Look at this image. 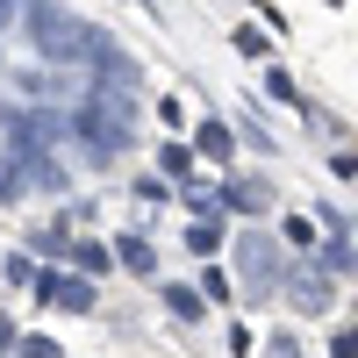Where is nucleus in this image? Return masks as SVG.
Here are the masks:
<instances>
[{"mask_svg": "<svg viewBox=\"0 0 358 358\" xmlns=\"http://www.w3.org/2000/svg\"><path fill=\"white\" fill-rule=\"evenodd\" d=\"M236 265H244L251 287H273V280H280V251L265 244V236H244V244H236Z\"/></svg>", "mask_w": 358, "mask_h": 358, "instance_id": "1", "label": "nucleus"}, {"mask_svg": "<svg viewBox=\"0 0 358 358\" xmlns=\"http://www.w3.org/2000/svg\"><path fill=\"white\" fill-rule=\"evenodd\" d=\"M222 201H229V208H251V215H258V208L273 201V187H265V179H236V187H229Z\"/></svg>", "mask_w": 358, "mask_h": 358, "instance_id": "2", "label": "nucleus"}, {"mask_svg": "<svg viewBox=\"0 0 358 358\" xmlns=\"http://www.w3.org/2000/svg\"><path fill=\"white\" fill-rule=\"evenodd\" d=\"M115 251H122V265H129V273H151V265H158V251L143 244V236H122Z\"/></svg>", "mask_w": 358, "mask_h": 358, "instance_id": "3", "label": "nucleus"}, {"mask_svg": "<svg viewBox=\"0 0 358 358\" xmlns=\"http://www.w3.org/2000/svg\"><path fill=\"white\" fill-rule=\"evenodd\" d=\"M201 158H229V129L222 122H201V143H194Z\"/></svg>", "mask_w": 358, "mask_h": 358, "instance_id": "4", "label": "nucleus"}, {"mask_svg": "<svg viewBox=\"0 0 358 358\" xmlns=\"http://www.w3.org/2000/svg\"><path fill=\"white\" fill-rule=\"evenodd\" d=\"M165 308L187 315V322H201V294H194V287H165Z\"/></svg>", "mask_w": 358, "mask_h": 358, "instance_id": "5", "label": "nucleus"}, {"mask_svg": "<svg viewBox=\"0 0 358 358\" xmlns=\"http://www.w3.org/2000/svg\"><path fill=\"white\" fill-rule=\"evenodd\" d=\"M72 265H86V273H108V251H101V244H72Z\"/></svg>", "mask_w": 358, "mask_h": 358, "instance_id": "6", "label": "nucleus"}, {"mask_svg": "<svg viewBox=\"0 0 358 358\" xmlns=\"http://www.w3.org/2000/svg\"><path fill=\"white\" fill-rule=\"evenodd\" d=\"M187 244H194V251H215V244H222V229H215V222H194V229H187Z\"/></svg>", "mask_w": 358, "mask_h": 358, "instance_id": "7", "label": "nucleus"}, {"mask_svg": "<svg viewBox=\"0 0 358 358\" xmlns=\"http://www.w3.org/2000/svg\"><path fill=\"white\" fill-rule=\"evenodd\" d=\"M236 50H244V57H265V50H273V36H258V29H236Z\"/></svg>", "mask_w": 358, "mask_h": 358, "instance_id": "8", "label": "nucleus"}, {"mask_svg": "<svg viewBox=\"0 0 358 358\" xmlns=\"http://www.w3.org/2000/svg\"><path fill=\"white\" fill-rule=\"evenodd\" d=\"M265 94H273V101H301V94H294V79H287V72H265Z\"/></svg>", "mask_w": 358, "mask_h": 358, "instance_id": "9", "label": "nucleus"}, {"mask_svg": "<svg viewBox=\"0 0 358 358\" xmlns=\"http://www.w3.org/2000/svg\"><path fill=\"white\" fill-rule=\"evenodd\" d=\"M8 194H15V172H0V201H8Z\"/></svg>", "mask_w": 358, "mask_h": 358, "instance_id": "10", "label": "nucleus"}]
</instances>
